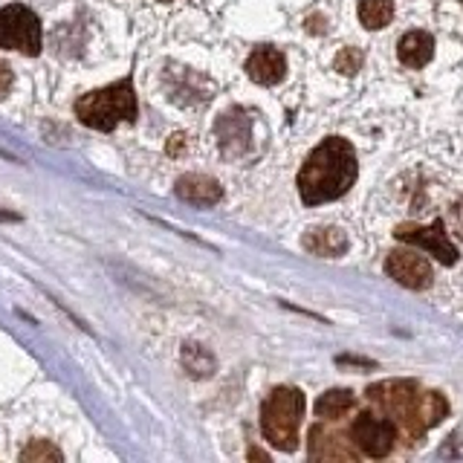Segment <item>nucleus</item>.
Listing matches in <instances>:
<instances>
[{
	"label": "nucleus",
	"instance_id": "nucleus-22",
	"mask_svg": "<svg viewBox=\"0 0 463 463\" xmlns=\"http://www.w3.org/2000/svg\"><path fill=\"white\" fill-rule=\"evenodd\" d=\"M165 4H168V0H165Z\"/></svg>",
	"mask_w": 463,
	"mask_h": 463
},
{
	"label": "nucleus",
	"instance_id": "nucleus-2",
	"mask_svg": "<svg viewBox=\"0 0 463 463\" xmlns=\"http://www.w3.org/2000/svg\"><path fill=\"white\" fill-rule=\"evenodd\" d=\"M368 397L380 405L388 417H394V423H400V429L414 440L429 426H438L449 411L446 400L438 391H420L414 383H405V380L373 385L368 391Z\"/></svg>",
	"mask_w": 463,
	"mask_h": 463
},
{
	"label": "nucleus",
	"instance_id": "nucleus-16",
	"mask_svg": "<svg viewBox=\"0 0 463 463\" xmlns=\"http://www.w3.org/2000/svg\"><path fill=\"white\" fill-rule=\"evenodd\" d=\"M183 365L192 376H212L214 373V356L203 345L188 342L183 347Z\"/></svg>",
	"mask_w": 463,
	"mask_h": 463
},
{
	"label": "nucleus",
	"instance_id": "nucleus-1",
	"mask_svg": "<svg viewBox=\"0 0 463 463\" xmlns=\"http://www.w3.org/2000/svg\"><path fill=\"white\" fill-rule=\"evenodd\" d=\"M356 174L359 163L354 145L339 137H327L304 163L298 174V194L307 206L330 203L356 183Z\"/></svg>",
	"mask_w": 463,
	"mask_h": 463
},
{
	"label": "nucleus",
	"instance_id": "nucleus-5",
	"mask_svg": "<svg viewBox=\"0 0 463 463\" xmlns=\"http://www.w3.org/2000/svg\"><path fill=\"white\" fill-rule=\"evenodd\" d=\"M41 41V21L33 9L21 4H9L0 9V47L18 50L24 55H38Z\"/></svg>",
	"mask_w": 463,
	"mask_h": 463
},
{
	"label": "nucleus",
	"instance_id": "nucleus-19",
	"mask_svg": "<svg viewBox=\"0 0 463 463\" xmlns=\"http://www.w3.org/2000/svg\"><path fill=\"white\" fill-rule=\"evenodd\" d=\"M449 223H452V229H455V235L463 241V197L455 203L452 209H449Z\"/></svg>",
	"mask_w": 463,
	"mask_h": 463
},
{
	"label": "nucleus",
	"instance_id": "nucleus-7",
	"mask_svg": "<svg viewBox=\"0 0 463 463\" xmlns=\"http://www.w3.org/2000/svg\"><path fill=\"white\" fill-rule=\"evenodd\" d=\"M394 235L405 243H414L420 246V250H426L431 252L434 258L440 260V264L446 267H452L455 260H458V250H455V243L449 241V235L443 232V223H431V226H400Z\"/></svg>",
	"mask_w": 463,
	"mask_h": 463
},
{
	"label": "nucleus",
	"instance_id": "nucleus-8",
	"mask_svg": "<svg viewBox=\"0 0 463 463\" xmlns=\"http://www.w3.org/2000/svg\"><path fill=\"white\" fill-rule=\"evenodd\" d=\"M385 269L388 275L394 279L397 284L409 287V289H426L431 284V267L423 255H417L411 250H394L385 260Z\"/></svg>",
	"mask_w": 463,
	"mask_h": 463
},
{
	"label": "nucleus",
	"instance_id": "nucleus-10",
	"mask_svg": "<svg viewBox=\"0 0 463 463\" xmlns=\"http://www.w3.org/2000/svg\"><path fill=\"white\" fill-rule=\"evenodd\" d=\"M246 72H250L252 81L269 87V84H279L287 76V61L275 47H258L250 55V61H246Z\"/></svg>",
	"mask_w": 463,
	"mask_h": 463
},
{
	"label": "nucleus",
	"instance_id": "nucleus-14",
	"mask_svg": "<svg viewBox=\"0 0 463 463\" xmlns=\"http://www.w3.org/2000/svg\"><path fill=\"white\" fill-rule=\"evenodd\" d=\"M354 402H356V397L351 394V391H327V394H322L318 397V402H316V414L318 417H325V420H339V417H345L347 411L354 409Z\"/></svg>",
	"mask_w": 463,
	"mask_h": 463
},
{
	"label": "nucleus",
	"instance_id": "nucleus-9",
	"mask_svg": "<svg viewBox=\"0 0 463 463\" xmlns=\"http://www.w3.org/2000/svg\"><path fill=\"white\" fill-rule=\"evenodd\" d=\"M310 458L313 460H356L359 449H354L342 434L325 426H313L310 431Z\"/></svg>",
	"mask_w": 463,
	"mask_h": 463
},
{
	"label": "nucleus",
	"instance_id": "nucleus-18",
	"mask_svg": "<svg viewBox=\"0 0 463 463\" xmlns=\"http://www.w3.org/2000/svg\"><path fill=\"white\" fill-rule=\"evenodd\" d=\"M362 67V52L354 50V47H345L339 55H336V70L342 76H354V72Z\"/></svg>",
	"mask_w": 463,
	"mask_h": 463
},
{
	"label": "nucleus",
	"instance_id": "nucleus-4",
	"mask_svg": "<svg viewBox=\"0 0 463 463\" xmlns=\"http://www.w3.org/2000/svg\"><path fill=\"white\" fill-rule=\"evenodd\" d=\"M304 417V394L298 388H275L260 405V429L264 438L281 449L293 452L298 446V426Z\"/></svg>",
	"mask_w": 463,
	"mask_h": 463
},
{
	"label": "nucleus",
	"instance_id": "nucleus-21",
	"mask_svg": "<svg viewBox=\"0 0 463 463\" xmlns=\"http://www.w3.org/2000/svg\"><path fill=\"white\" fill-rule=\"evenodd\" d=\"M9 87H12V70H9V64L0 61V99L9 93Z\"/></svg>",
	"mask_w": 463,
	"mask_h": 463
},
{
	"label": "nucleus",
	"instance_id": "nucleus-13",
	"mask_svg": "<svg viewBox=\"0 0 463 463\" xmlns=\"http://www.w3.org/2000/svg\"><path fill=\"white\" fill-rule=\"evenodd\" d=\"M347 238L342 229H333V226H322V229H310L304 235V250L318 255V258H336L339 252H345Z\"/></svg>",
	"mask_w": 463,
	"mask_h": 463
},
{
	"label": "nucleus",
	"instance_id": "nucleus-20",
	"mask_svg": "<svg viewBox=\"0 0 463 463\" xmlns=\"http://www.w3.org/2000/svg\"><path fill=\"white\" fill-rule=\"evenodd\" d=\"M183 148H185V134H174V137L168 139V145H165V151H168L171 156H180Z\"/></svg>",
	"mask_w": 463,
	"mask_h": 463
},
{
	"label": "nucleus",
	"instance_id": "nucleus-6",
	"mask_svg": "<svg viewBox=\"0 0 463 463\" xmlns=\"http://www.w3.org/2000/svg\"><path fill=\"white\" fill-rule=\"evenodd\" d=\"M351 434H354V443L359 452H365L368 458H385L391 452V446H394L397 426L385 417L362 414L354 420Z\"/></svg>",
	"mask_w": 463,
	"mask_h": 463
},
{
	"label": "nucleus",
	"instance_id": "nucleus-3",
	"mask_svg": "<svg viewBox=\"0 0 463 463\" xmlns=\"http://www.w3.org/2000/svg\"><path fill=\"white\" fill-rule=\"evenodd\" d=\"M79 122L93 130H113L119 122L137 119V93L130 79L113 81L93 93H84L76 101Z\"/></svg>",
	"mask_w": 463,
	"mask_h": 463
},
{
	"label": "nucleus",
	"instance_id": "nucleus-12",
	"mask_svg": "<svg viewBox=\"0 0 463 463\" xmlns=\"http://www.w3.org/2000/svg\"><path fill=\"white\" fill-rule=\"evenodd\" d=\"M397 55H400V61L411 70L426 67L434 55V38L429 33H423V29H411V33H405L400 38Z\"/></svg>",
	"mask_w": 463,
	"mask_h": 463
},
{
	"label": "nucleus",
	"instance_id": "nucleus-11",
	"mask_svg": "<svg viewBox=\"0 0 463 463\" xmlns=\"http://www.w3.org/2000/svg\"><path fill=\"white\" fill-rule=\"evenodd\" d=\"M174 192L185 203H194V206H214L223 197L221 183L206 177V174H183L177 185H174Z\"/></svg>",
	"mask_w": 463,
	"mask_h": 463
},
{
	"label": "nucleus",
	"instance_id": "nucleus-15",
	"mask_svg": "<svg viewBox=\"0 0 463 463\" xmlns=\"http://www.w3.org/2000/svg\"><path fill=\"white\" fill-rule=\"evenodd\" d=\"M394 18V4L391 0H362L359 4V21L365 29H383Z\"/></svg>",
	"mask_w": 463,
	"mask_h": 463
},
{
	"label": "nucleus",
	"instance_id": "nucleus-17",
	"mask_svg": "<svg viewBox=\"0 0 463 463\" xmlns=\"http://www.w3.org/2000/svg\"><path fill=\"white\" fill-rule=\"evenodd\" d=\"M21 460L24 463H52V460L61 463L64 455H61V449H55L50 440H35L21 452Z\"/></svg>",
	"mask_w": 463,
	"mask_h": 463
}]
</instances>
